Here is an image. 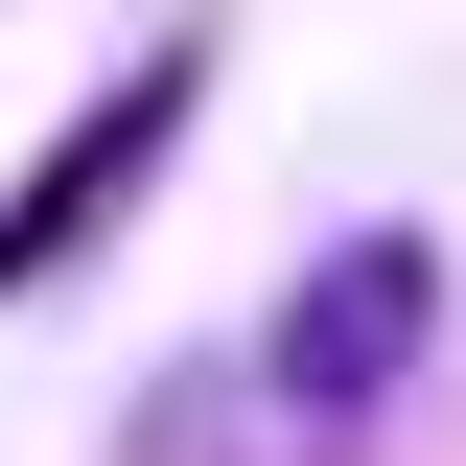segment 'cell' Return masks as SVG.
Here are the masks:
<instances>
[{"instance_id":"obj_2","label":"cell","mask_w":466,"mask_h":466,"mask_svg":"<svg viewBox=\"0 0 466 466\" xmlns=\"http://www.w3.org/2000/svg\"><path fill=\"white\" fill-rule=\"evenodd\" d=\"M187 70H210V47H140V70H116V94H94V116H70V140H47V164H24V210H0V303H24V280H47V257H70V233L116 210V187L164 164V116H187Z\"/></svg>"},{"instance_id":"obj_1","label":"cell","mask_w":466,"mask_h":466,"mask_svg":"<svg viewBox=\"0 0 466 466\" xmlns=\"http://www.w3.org/2000/svg\"><path fill=\"white\" fill-rule=\"evenodd\" d=\"M420 350H443V257H420V233H327L280 280V327H257V397H280L303 443H350V420H397Z\"/></svg>"}]
</instances>
